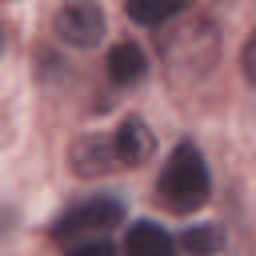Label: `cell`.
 <instances>
[{
	"label": "cell",
	"mask_w": 256,
	"mask_h": 256,
	"mask_svg": "<svg viewBox=\"0 0 256 256\" xmlns=\"http://www.w3.org/2000/svg\"><path fill=\"white\" fill-rule=\"evenodd\" d=\"M212 192V180H208V164L200 156L196 144H176L160 180H156V196L172 208V212H196Z\"/></svg>",
	"instance_id": "6da1fadb"
},
{
	"label": "cell",
	"mask_w": 256,
	"mask_h": 256,
	"mask_svg": "<svg viewBox=\"0 0 256 256\" xmlns=\"http://www.w3.org/2000/svg\"><path fill=\"white\" fill-rule=\"evenodd\" d=\"M52 28L72 48H96L104 40V8L100 4H64L56 12Z\"/></svg>",
	"instance_id": "7a4b0ae2"
},
{
	"label": "cell",
	"mask_w": 256,
	"mask_h": 256,
	"mask_svg": "<svg viewBox=\"0 0 256 256\" xmlns=\"http://www.w3.org/2000/svg\"><path fill=\"white\" fill-rule=\"evenodd\" d=\"M112 168H120L112 136H104V132H88V136H80V140L72 144V172H76V176L96 180V176H108Z\"/></svg>",
	"instance_id": "3957f363"
},
{
	"label": "cell",
	"mask_w": 256,
	"mask_h": 256,
	"mask_svg": "<svg viewBox=\"0 0 256 256\" xmlns=\"http://www.w3.org/2000/svg\"><path fill=\"white\" fill-rule=\"evenodd\" d=\"M120 220H124V204H120L116 196H96L92 204L68 212L52 232L64 236V232H76V228H112V224H120Z\"/></svg>",
	"instance_id": "277c9868"
},
{
	"label": "cell",
	"mask_w": 256,
	"mask_h": 256,
	"mask_svg": "<svg viewBox=\"0 0 256 256\" xmlns=\"http://www.w3.org/2000/svg\"><path fill=\"white\" fill-rule=\"evenodd\" d=\"M112 144H116V160H120V164H128V168H140V164L152 156V132H148V124H144L140 116L120 120V128H116V136H112Z\"/></svg>",
	"instance_id": "5b68a950"
},
{
	"label": "cell",
	"mask_w": 256,
	"mask_h": 256,
	"mask_svg": "<svg viewBox=\"0 0 256 256\" xmlns=\"http://www.w3.org/2000/svg\"><path fill=\"white\" fill-rule=\"evenodd\" d=\"M144 72H148V56L136 40L112 44V52H108V80L112 84H136Z\"/></svg>",
	"instance_id": "8992f818"
},
{
	"label": "cell",
	"mask_w": 256,
	"mask_h": 256,
	"mask_svg": "<svg viewBox=\"0 0 256 256\" xmlns=\"http://www.w3.org/2000/svg\"><path fill=\"white\" fill-rule=\"evenodd\" d=\"M128 256H172V236L152 224V220H136L128 228Z\"/></svg>",
	"instance_id": "52a82bcc"
},
{
	"label": "cell",
	"mask_w": 256,
	"mask_h": 256,
	"mask_svg": "<svg viewBox=\"0 0 256 256\" xmlns=\"http://www.w3.org/2000/svg\"><path fill=\"white\" fill-rule=\"evenodd\" d=\"M224 228L220 224H192V228H184L180 232V248L188 252V256H216L220 248H224Z\"/></svg>",
	"instance_id": "ba28073f"
},
{
	"label": "cell",
	"mask_w": 256,
	"mask_h": 256,
	"mask_svg": "<svg viewBox=\"0 0 256 256\" xmlns=\"http://www.w3.org/2000/svg\"><path fill=\"white\" fill-rule=\"evenodd\" d=\"M124 12H128V20H136V24H164V20H172V16H180L184 12V4H160V0H132V4H124Z\"/></svg>",
	"instance_id": "9c48e42d"
},
{
	"label": "cell",
	"mask_w": 256,
	"mask_h": 256,
	"mask_svg": "<svg viewBox=\"0 0 256 256\" xmlns=\"http://www.w3.org/2000/svg\"><path fill=\"white\" fill-rule=\"evenodd\" d=\"M240 68H244V80L256 84V28L248 32V40H244V48H240Z\"/></svg>",
	"instance_id": "30bf717a"
},
{
	"label": "cell",
	"mask_w": 256,
	"mask_h": 256,
	"mask_svg": "<svg viewBox=\"0 0 256 256\" xmlns=\"http://www.w3.org/2000/svg\"><path fill=\"white\" fill-rule=\"evenodd\" d=\"M72 256H116V248H112V244H104V240H96V244H80Z\"/></svg>",
	"instance_id": "8fae6325"
}]
</instances>
